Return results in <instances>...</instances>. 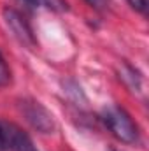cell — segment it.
I'll use <instances>...</instances> for the list:
<instances>
[{"instance_id":"obj_7","label":"cell","mask_w":149,"mask_h":151,"mask_svg":"<svg viewBox=\"0 0 149 151\" xmlns=\"http://www.w3.org/2000/svg\"><path fill=\"white\" fill-rule=\"evenodd\" d=\"M90 4V7H93L95 11H105L111 5V0H86Z\"/></svg>"},{"instance_id":"obj_5","label":"cell","mask_w":149,"mask_h":151,"mask_svg":"<svg viewBox=\"0 0 149 151\" xmlns=\"http://www.w3.org/2000/svg\"><path fill=\"white\" fill-rule=\"evenodd\" d=\"M9 83H11V69H9V65L5 63V60L0 53V88L7 86Z\"/></svg>"},{"instance_id":"obj_6","label":"cell","mask_w":149,"mask_h":151,"mask_svg":"<svg viewBox=\"0 0 149 151\" xmlns=\"http://www.w3.org/2000/svg\"><path fill=\"white\" fill-rule=\"evenodd\" d=\"M137 12H140V14H148V11H149V0H126Z\"/></svg>"},{"instance_id":"obj_8","label":"cell","mask_w":149,"mask_h":151,"mask_svg":"<svg viewBox=\"0 0 149 151\" xmlns=\"http://www.w3.org/2000/svg\"><path fill=\"white\" fill-rule=\"evenodd\" d=\"M25 2L34 4V5L42 4V5H47V7H56V4H58V5H62V9H63V5H67V4H63L62 0H25Z\"/></svg>"},{"instance_id":"obj_2","label":"cell","mask_w":149,"mask_h":151,"mask_svg":"<svg viewBox=\"0 0 149 151\" xmlns=\"http://www.w3.org/2000/svg\"><path fill=\"white\" fill-rule=\"evenodd\" d=\"M4 135H5V148L12 151H37L34 148L32 139L16 125H4Z\"/></svg>"},{"instance_id":"obj_4","label":"cell","mask_w":149,"mask_h":151,"mask_svg":"<svg viewBox=\"0 0 149 151\" xmlns=\"http://www.w3.org/2000/svg\"><path fill=\"white\" fill-rule=\"evenodd\" d=\"M25 114L28 118V121L39 128L40 132H51L54 123H53V116L47 113L39 102H30V104H25Z\"/></svg>"},{"instance_id":"obj_9","label":"cell","mask_w":149,"mask_h":151,"mask_svg":"<svg viewBox=\"0 0 149 151\" xmlns=\"http://www.w3.org/2000/svg\"><path fill=\"white\" fill-rule=\"evenodd\" d=\"M5 150V135H4V125L0 123V151Z\"/></svg>"},{"instance_id":"obj_1","label":"cell","mask_w":149,"mask_h":151,"mask_svg":"<svg viewBox=\"0 0 149 151\" xmlns=\"http://www.w3.org/2000/svg\"><path fill=\"white\" fill-rule=\"evenodd\" d=\"M102 119L107 125V128L112 132V135L117 137L119 141L135 142L139 139V128L125 109H121L117 106H111L104 111Z\"/></svg>"},{"instance_id":"obj_3","label":"cell","mask_w":149,"mask_h":151,"mask_svg":"<svg viewBox=\"0 0 149 151\" xmlns=\"http://www.w3.org/2000/svg\"><path fill=\"white\" fill-rule=\"evenodd\" d=\"M4 18H5V23H7V27L11 28V32L19 39L21 42H25V44H34L32 30H30L28 23L25 21V18H21L16 11H11V9H5V11H4Z\"/></svg>"}]
</instances>
